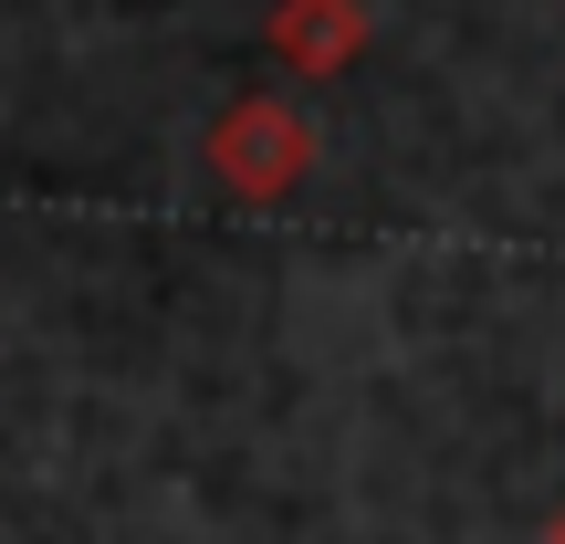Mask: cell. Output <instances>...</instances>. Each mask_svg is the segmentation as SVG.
Segmentation results:
<instances>
[{
    "instance_id": "cell-1",
    "label": "cell",
    "mask_w": 565,
    "mask_h": 544,
    "mask_svg": "<svg viewBox=\"0 0 565 544\" xmlns=\"http://www.w3.org/2000/svg\"><path fill=\"white\" fill-rule=\"evenodd\" d=\"M210 179L231 189L242 210H273L315 179V116L282 95H242L221 126H210Z\"/></svg>"
},
{
    "instance_id": "cell-2",
    "label": "cell",
    "mask_w": 565,
    "mask_h": 544,
    "mask_svg": "<svg viewBox=\"0 0 565 544\" xmlns=\"http://www.w3.org/2000/svg\"><path fill=\"white\" fill-rule=\"evenodd\" d=\"M263 53L282 63V74H303V84L345 74V63L366 53V0H273Z\"/></svg>"
},
{
    "instance_id": "cell-3",
    "label": "cell",
    "mask_w": 565,
    "mask_h": 544,
    "mask_svg": "<svg viewBox=\"0 0 565 544\" xmlns=\"http://www.w3.org/2000/svg\"><path fill=\"white\" fill-rule=\"evenodd\" d=\"M545 544H565V503H555V524H545Z\"/></svg>"
}]
</instances>
